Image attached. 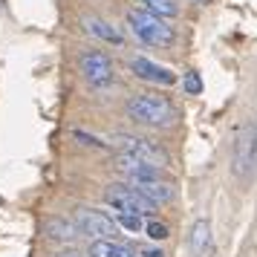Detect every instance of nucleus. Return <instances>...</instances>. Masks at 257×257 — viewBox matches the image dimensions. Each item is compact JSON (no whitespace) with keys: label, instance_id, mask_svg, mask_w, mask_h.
<instances>
[{"label":"nucleus","instance_id":"f257e3e1","mask_svg":"<svg viewBox=\"0 0 257 257\" xmlns=\"http://www.w3.org/2000/svg\"><path fill=\"white\" fill-rule=\"evenodd\" d=\"M127 116L148 127H171L176 121V107L159 93H136L127 101Z\"/></svg>","mask_w":257,"mask_h":257},{"label":"nucleus","instance_id":"f03ea898","mask_svg":"<svg viewBox=\"0 0 257 257\" xmlns=\"http://www.w3.org/2000/svg\"><path fill=\"white\" fill-rule=\"evenodd\" d=\"M231 174L237 182H251L257 176V121L237 130L231 145Z\"/></svg>","mask_w":257,"mask_h":257},{"label":"nucleus","instance_id":"7ed1b4c3","mask_svg":"<svg viewBox=\"0 0 257 257\" xmlns=\"http://www.w3.org/2000/svg\"><path fill=\"white\" fill-rule=\"evenodd\" d=\"M127 26L130 32L148 47H174V29L165 24V18L145 12V9H130L127 12Z\"/></svg>","mask_w":257,"mask_h":257},{"label":"nucleus","instance_id":"20e7f679","mask_svg":"<svg viewBox=\"0 0 257 257\" xmlns=\"http://www.w3.org/2000/svg\"><path fill=\"white\" fill-rule=\"evenodd\" d=\"M116 148L124 156H130V159H136L142 165H151V168H159V171L171 165V156H168L165 148H159V145H153L148 139H139V136H130V133H118Z\"/></svg>","mask_w":257,"mask_h":257},{"label":"nucleus","instance_id":"39448f33","mask_svg":"<svg viewBox=\"0 0 257 257\" xmlns=\"http://www.w3.org/2000/svg\"><path fill=\"white\" fill-rule=\"evenodd\" d=\"M104 202L107 205H113V208L118 211V214H133V217H151L153 211H156V205H153L151 199H145L136 191V188L130 185V182H118V185H110L104 191Z\"/></svg>","mask_w":257,"mask_h":257},{"label":"nucleus","instance_id":"423d86ee","mask_svg":"<svg viewBox=\"0 0 257 257\" xmlns=\"http://www.w3.org/2000/svg\"><path fill=\"white\" fill-rule=\"evenodd\" d=\"M78 67H81V75L87 78L90 87H107V84L113 81V61L107 52L101 49H93V52H84L81 58H78Z\"/></svg>","mask_w":257,"mask_h":257},{"label":"nucleus","instance_id":"0eeeda50","mask_svg":"<svg viewBox=\"0 0 257 257\" xmlns=\"http://www.w3.org/2000/svg\"><path fill=\"white\" fill-rule=\"evenodd\" d=\"M75 225H78L81 234L93 237V240H113V234H116V222L110 220L104 211H95V208L75 211Z\"/></svg>","mask_w":257,"mask_h":257},{"label":"nucleus","instance_id":"6e6552de","mask_svg":"<svg viewBox=\"0 0 257 257\" xmlns=\"http://www.w3.org/2000/svg\"><path fill=\"white\" fill-rule=\"evenodd\" d=\"M130 72L142 78V81H153V84H176V72H171L168 67L156 64V61H148V58H133L130 61Z\"/></svg>","mask_w":257,"mask_h":257},{"label":"nucleus","instance_id":"1a4fd4ad","mask_svg":"<svg viewBox=\"0 0 257 257\" xmlns=\"http://www.w3.org/2000/svg\"><path fill=\"white\" fill-rule=\"evenodd\" d=\"M130 185L139 191L145 199H151L153 205H162V202H171L174 199V185L165 182L162 176L159 179H142V182H130Z\"/></svg>","mask_w":257,"mask_h":257},{"label":"nucleus","instance_id":"9d476101","mask_svg":"<svg viewBox=\"0 0 257 257\" xmlns=\"http://www.w3.org/2000/svg\"><path fill=\"white\" fill-rule=\"evenodd\" d=\"M44 231H47L49 240H58V243H72V240L81 237L75 220H67V217H49L47 225H44Z\"/></svg>","mask_w":257,"mask_h":257},{"label":"nucleus","instance_id":"9b49d317","mask_svg":"<svg viewBox=\"0 0 257 257\" xmlns=\"http://www.w3.org/2000/svg\"><path fill=\"white\" fill-rule=\"evenodd\" d=\"M84 29L93 38L104 41V44H121V41H124V35L118 32V26H113L110 21H104V18H87V21H84Z\"/></svg>","mask_w":257,"mask_h":257},{"label":"nucleus","instance_id":"f8f14e48","mask_svg":"<svg viewBox=\"0 0 257 257\" xmlns=\"http://www.w3.org/2000/svg\"><path fill=\"white\" fill-rule=\"evenodd\" d=\"M191 251L194 254H205V248L211 245V222L205 220V217H199V220H194V225H191Z\"/></svg>","mask_w":257,"mask_h":257},{"label":"nucleus","instance_id":"ddd939ff","mask_svg":"<svg viewBox=\"0 0 257 257\" xmlns=\"http://www.w3.org/2000/svg\"><path fill=\"white\" fill-rule=\"evenodd\" d=\"M87 254L90 257H133V248H127L118 240H93Z\"/></svg>","mask_w":257,"mask_h":257},{"label":"nucleus","instance_id":"4468645a","mask_svg":"<svg viewBox=\"0 0 257 257\" xmlns=\"http://www.w3.org/2000/svg\"><path fill=\"white\" fill-rule=\"evenodd\" d=\"M139 3L145 12L156 15V18H176V12H179L176 0H139Z\"/></svg>","mask_w":257,"mask_h":257},{"label":"nucleus","instance_id":"2eb2a0df","mask_svg":"<svg viewBox=\"0 0 257 257\" xmlns=\"http://www.w3.org/2000/svg\"><path fill=\"white\" fill-rule=\"evenodd\" d=\"M145 234H148L151 240H165V237H168V225L159 222V220H148L145 222Z\"/></svg>","mask_w":257,"mask_h":257},{"label":"nucleus","instance_id":"dca6fc26","mask_svg":"<svg viewBox=\"0 0 257 257\" xmlns=\"http://www.w3.org/2000/svg\"><path fill=\"white\" fill-rule=\"evenodd\" d=\"M118 222L130 228V231H145V220L142 217H133V214H118Z\"/></svg>","mask_w":257,"mask_h":257},{"label":"nucleus","instance_id":"f3484780","mask_svg":"<svg viewBox=\"0 0 257 257\" xmlns=\"http://www.w3.org/2000/svg\"><path fill=\"white\" fill-rule=\"evenodd\" d=\"M185 90L191 95L202 93V78H199V72H188V75H185Z\"/></svg>","mask_w":257,"mask_h":257},{"label":"nucleus","instance_id":"a211bd4d","mask_svg":"<svg viewBox=\"0 0 257 257\" xmlns=\"http://www.w3.org/2000/svg\"><path fill=\"white\" fill-rule=\"evenodd\" d=\"M55 257H84V254L78 251V248H64V251H58Z\"/></svg>","mask_w":257,"mask_h":257},{"label":"nucleus","instance_id":"6ab92c4d","mask_svg":"<svg viewBox=\"0 0 257 257\" xmlns=\"http://www.w3.org/2000/svg\"><path fill=\"white\" fill-rule=\"evenodd\" d=\"M142 257H162V251H142Z\"/></svg>","mask_w":257,"mask_h":257},{"label":"nucleus","instance_id":"aec40b11","mask_svg":"<svg viewBox=\"0 0 257 257\" xmlns=\"http://www.w3.org/2000/svg\"><path fill=\"white\" fill-rule=\"evenodd\" d=\"M199 3H205V0H199Z\"/></svg>","mask_w":257,"mask_h":257}]
</instances>
